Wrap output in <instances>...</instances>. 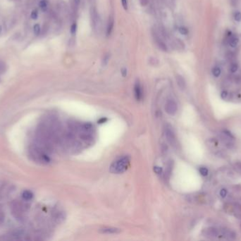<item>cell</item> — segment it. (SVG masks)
<instances>
[{
	"mask_svg": "<svg viewBox=\"0 0 241 241\" xmlns=\"http://www.w3.org/2000/svg\"><path fill=\"white\" fill-rule=\"evenodd\" d=\"M99 232L104 234H117V233H119L120 230L119 228H104L99 230Z\"/></svg>",
	"mask_w": 241,
	"mask_h": 241,
	"instance_id": "7",
	"label": "cell"
},
{
	"mask_svg": "<svg viewBox=\"0 0 241 241\" xmlns=\"http://www.w3.org/2000/svg\"><path fill=\"white\" fill-rule=\"evenodd\" d=\"M220 236L228 239H234L236 235L234 232L231 231V230L221 229V230H220Z\"/></svg>",
	"mask_w": 241,
	"mask_h": 241,
	"instance_id": "6",
	"label": "cell"
},
{
	"mask_svg": "<svg viewBox=\"0 0 241 241\" xmlns=\"http://www.w3.org/2000/svg\"><path fill=\"white\" fill-rule=\"evenodd\" d=\"M114 19H113L112 17H111L109 19V20L108 25H107V35H108V36L111 35V32H112L113 29H114Z\"/></svg>",
	"mask_w": 241,
	"mask_h": 241,
	"instance_id": "8",
	"label": "cell"
},
{
	"mask_svg": "<svg viewBox=\"0 0 241 241\" xmlns=\"http://www.w3.org/2000/svg\"><path fill=\"white\" fill-rule=\"evenodd\" d=\"M154 171H155V172L156 173L160 174V173H161V171H162V169H161V168H160V167L155 166V168H154Z\"/></svg>",
	"mask_w": 241,
	"mask_h": 241,
	"instance_id": "22",
	"label": "cell"
},
{
	"mask_svg": "<svg viewBox=\"0 0 241 241\" xmlns=\"http://www.w3.org/2000/svg\"><path fill=\"white\" fill-rule=\"evenodd\" d=\"M228 96V93L226 92V91H223L222 93H221V97L223 98H226V97H227Z\"/></svg>",
	"mask_w": 241,
	"mask_h": 241,
	"instance_id": "27",
	"label": "cell"
},
{
	"mask_svg": "<svg viewBox=\"0 0 241 241\" xmlns=\"http://www.w3.org/2000/svg\"><path fill=\"white\" fill-rule=\"evenodd\" d=\"M1 216H0V219H1Z\"/></svg>",
	"mask_w": 241,
	"mask_h": 241,
	"instance_id": "29",
	"label": "cell"
},
{
	"mask_svg": "<svg viewBox=\"0 0 241 241\" xmlns=\"http://www.w3.org/2000/svg\"><path fill=\"white\" fill-rule=\"evenodd\" d=\"M39 5L41 9L43 11H45L47 9V2L46 0H41V1H40Z\"/></svg>",
	"mask_w": 241,
	"mask_h": 241,
	"instance_id": "12",
	"label": "cell"
},
{
	"mask_svg": "<svg viewBox=\"0 0 241 241\" xmlns=\"http://www.w3.org/2000/svg\"><path fill=\"white\" fill-rule=\"evenodd\" d=\"M237 69H238V65L236 64H233L230 67V72H233V73L236 72V71H237Z\"/></svg>",
	"mask_w": 241,
	"mask_h": 241,
	"instance_id": "18",
	"label": "cell"
},
{
	"mask_svg": "<svg viewBox=\"0 0 241 241\" xmlns=\"http://www.w3.org/2000/svg\"><path fill=\"white\" fill-rule=\"evenodd\" d=\"M238 42H239L238 38V37H236V36H233V37H232L231 38H230V41H229V44H230V46L233 47V48H234V47H236V45H238Z\"/></svg>",
	"mask_w": 241,
	"mask_h": 241,
	"instance_id": "11",
	"label": "cell"
},
{
	"mask_svg": "<svg viewBox=\"0 0 241 241\" xmlns=\"http://www.w3.org/2000/svg\"><path fill=\"white\" fill-rule=\"evenodd\" d=\"M1 31H2V28H1V26H0V33H1Z\"/></svg>",
	"mask_w": 241,
	"mask_h": 241,
	"instance_id": "28",
	"label": "cell"
},
{
	"mask_svg": "<svg viewBox=\"0 0 241 241\" xmlns=\"http://www.w3.org/2000/svg\"><path fill=\"white\" fill-rule=\"evenodd\" d=\"M22 197H23V199H26V200H30V199H31L32 198H33V193L30 191H29V190H26V191H24L22 193Z\"/></svg>",
	"mask_w": 241,
	"mask_h": 241,
	"instance_id": "10",
	"label": "cell"
},
{
	"mask_svg": "<svg viewBox=\"0 0 241 241\" xmlns=\"http://www.w3.org/2000/svg\"><path fill=\"white\" fill-rule=\"evenodd\" d=\"M38 16V13L37 10H33L31 13V18L33 19H37Z\"/></svg>",
	"mask_w": 241,
	"mask_h": 241,
	"instance_id": "20",
	"label": "cell"
},
{
	"mask_svg": "<svg viewBox=\"0 0 241 241\" xmlns=\"http://www.w3.org/2000/svg\"><path fill=\"white\" fill-rule=\"evenodd\" d=\"M200 173L202 175V176H207L208 175L209 171L206 167H201L199 170Z\"/></svg>",
	"mask_w": 241,
	"mask_h": 241,
	"instance_id": "14",
	"label": "cell"
},
{
	"mask_svg": "<svg viewBox=\"0 0 241 241\" xmlns=\"http://www.w3.org/2000/svg\"><path fill=\"white\" fill-rule=\"evenodd\" d=\"M140 1L141 5H142V7H145V6H147L148 4L149 0H140Z\"/></svg>",
	"mask_w": 241,
	"mask_h": 241,
	"instance_id": "25",
	"label": "cell"
},
{
	"mask_svg": "<svg viewBox=\"0 0 241 241\" xmlns=\"http://www.w3.org/2000/svg\"><path fill=\"white\" fill-rule=\"evenodd\" d=\"M121 74L123 77H126L127 76V69L126 68H123L121 69Z\"/></svg>",
	"mask_w": 241,
	"mask_h": 241,
	"instance_id": "26",
	"label": "cell"
},
{
	"mask_svg": "<svg viewBox=\"0 0 241 241\" xmlns=\"http://www.w3.org/2000/svg\"><path fill=\"white\" fill-rule=\"evenodd\" d=\"M33 31H34L35 35H38L40 33V26L39 24H35L33 27Z\"/></svg>",
	"mask_w": 241,
	"mask_h": 241,
	"instance_id": "15",
	"label": "cell"
},
{
	"mask_svg": "<svg viewBox=\"0 0 241 241\" xmlns=\"http://www.w3.org/2000/svg\"><path fill=\"white\" fill-rule=\"evenodd\" d=\"M134 94L136 100H140L142 98V88L139 81H137L134 86Z\"/></svg>",
	"mask_w": 241,
	"mask_h": 241,
	"instance_id": "5",
	"label": "cell"
},
{
	"mask_svg": "<svg viewBox=\"0 0 241 241\" xmlns=\"http://www.w3.org/2000/svg\"><path fill=\"white\" fill-rule=\"evenodd\" d=\"M109 55L104 56V57L103 59V62H103V64L104 65L107 64V63L109 62Z\"/></svg>",
	"mask_w": 241,
	"mask_h": 241,
	"instance_id": "23",
	"label": "cell"
},
{
	"mask_svg": "<svg viewBox=\"0 0 241 241\" xmlns=\"http://www.w3.org/2000/svg\"><path fill=\"white\" fill-rule=\"evenodd\" d=\"M176 81H177L178 85L180 87V89H184L185 87H186V81H185L184 79L180 75H177L176 76Z\"/></svg>",
	"mask_w": 241,
	"mask_h": 241,
	"instance_id": "9",
	"label": "cell"
},
{
	"mask_svg": "<svg viewBox=\"0 0 241 241\" xmlns=\"http://www.w3.org/2000/svg\"><path fill=\"white\" fill-rule=\"evenodd\" d=\"M177 104L176 102L173 100H169L166 103L165 110L169 115H173L177 112Z\"/></svg>",
	"mask_w": 241,
	"mask_h": 241,
	"instance_id": "3",
	"label": "cell"
},
{
	"mask_svg": "<svg viewBox=\"0 0 241 241\" xmlns=\"http://www.w3.org/2000/svg\"><path fill=\"white\" fill-rule=\"evenodd\" d=\"M130 159L129 156H123L111 164L110 172L114 174H119L125 172L128 169L130 164Z\"/></svg>",
	"mask_w": 241,
	"mask_h": 241,
	"instance_id": "1",
	"label": "cell"
},
{
	"mask_svg": "<svg viewBox=\"0 0 241 241\" xmlns=\"http://www.w3.org/2000/svg\"><path fill=\"white\" fill-rule=\"evenodd\" d=\"M212 74L214 76L218 77L221 74V69L219 67H214L212 69Z\"/></svg>",
	"mask_w": 241,
	"mask_h": 241,
	"instance_id": "13",
	"label": "cell"
},
{
	"mask_svg": "<svg viewBox=\"0 0 241 241\" xmlns=\"http://www.w3.org/2000/svg\"><path fill=\"white\" fill-rule=\"evenodd\" d=\"M165 136L170 144H174L175 141H176V137H175V134L172 129V127L170 125H167L165 127Z\"/></svg>",
	"mask_w": 241,
	"mask_h": 241,
	"instance_id": "4",
	"label": "cell"
},
{
	"mask_svg": "<svg viewBox=\"0 0 241 241\" xmlns=\"http://www.w3.org/2000/svg\"><path fill=\"white\" fill-rule=\"evenodd\" d=\"M122 6L125 10L128 9V0H121Z\"/></svg>",
	"mask_w": 241,
	"mask_h": 241,
	"instance_id": "21",
	"label": "cell"
},
{
	"mask_svg": "<svg viewBox=\"0 0 241 241\" xmlns=\"http://www.w3.org/2000/svg\"><path fill=\"white\" fill-rule=\"evenodd\" d=\"M76 31H77V23H73L71 27H70V33H71L72 35H74Z\"/></svg>",
	"mask_w": 241,
	"mask_h": 241,
	"instance_id": "16",
	"label": "cell"
},
{
	"mask_svg": "<svg viewBox=\"0 0 241 241\" xmlns=\"http://www.w3.org/2000/svg\"><path fill=\"white\" fill-rule=\"evenodd\" d=\"M203 235L209 238H215L220 236V230L215 228H208L203 230Z\"/></svg>",
	"mask_w": 241,
	"mask_h": 241,
	"instance_id": "2",
	"label": "cell"
},
{
	"mask_svg": "<svg viewBox=\"0 0 241 241\" xmlns=\"http://www.w3.org/2000/svg\"><path fill=\"white\" fill-rule=\"evenodd\" d=\"M226 195H227V190H225V189H223V190H221V192H220V195H221L222 197H226Z\"/></svg>",
	"mask_w": 241,
	"mask_h": 241,
	"instance_id": "24",
	"label": "cell"
},
{
	"mask_svg": "<svg viewBox=\"0 0 241 241\" xmlns=\"http://www.w3.org/2000/svg\"><path fill=\"white\" fill-rule=\"evenodd\" d=\"M235 20L237 21H240L241 20V13L240 12H236L234 15Z\"/></svg>",
	"mask_w": 241,
	"mask_h": 241,
	"instance_id": "19",
	"label": "cell"
},
{
	"mask_svg": "<svg viewBox=\"0 0 241 241\" xmlns=\"http://www.w3.org/2000/svg\"><path fill=\"white\" fill-rule=\"evenodd\" d=\"M178 31L179 32H180V33L182 34V35H187V34L188 33V30L186 27H183V26L179 28Z\"/></svg>",
	"mask_w": 241,
	"mask_h": 241,
	"instance_id": "17",
	"label": "cell"
}]
</instances>
